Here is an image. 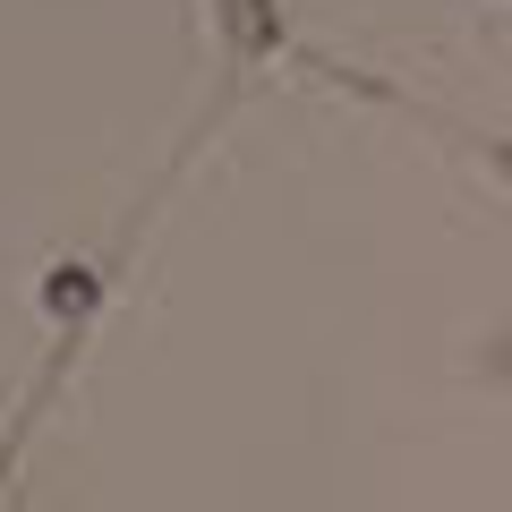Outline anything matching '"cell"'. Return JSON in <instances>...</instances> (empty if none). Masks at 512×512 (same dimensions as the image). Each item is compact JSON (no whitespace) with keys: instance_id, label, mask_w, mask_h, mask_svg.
<instances>
[{"instance_id":"6da1fadb","label":"cell","mask_w":512,"mask_h":512,"mask_svg":"<svg viewBox=\"0 0 512 512\" xmlns=\"http://www.w3.org/2000/svg\"><path fill=\"white\" fill-rule=\"evenodd\" d=\"M205 26H214V52L231 69L265 77V69H299L308 43L291 35V9L282 0H205Z\"/></svg>"},{"instance_id":"7a4b0ae2","label":"cell","mask_w":512,"mask_h":512,"mask_svg":"<svg viewBox=\"0 0 512 512\" xmlns=\"http://www.w3.org/2000/svg\"><path fill=\"white\" fill-rule=\"evenodd\" d=\"M146 222V214H137ZM137 222L120 231V248H111V265H52L43 274V316L60 325V342H86V325L103 316V299H111V282H120V265H128V248H137Z\"/></svg>"},{"instance_id":"3957f363","label":"cell","mask_w":512,"mask_h":512,"mask_svg":"<svg viewBox=\"0 0 512 512\" xmlns=\"http://www.w3.org/2000/svg\"><path fill=\"white\" fill-rule=\"evenodd\" d=\"M77 367V342H52V359H43V376H35V393L18 402V419L0 427V512H9V478H18V453H26V436H35V419L52 410V393H60V376Z\"/></svg>"}]
</instances>
